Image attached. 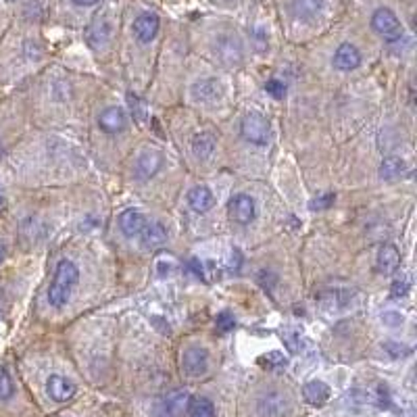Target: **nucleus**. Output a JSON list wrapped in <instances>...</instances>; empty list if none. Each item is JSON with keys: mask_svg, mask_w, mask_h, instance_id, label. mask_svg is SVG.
I'll list each match as a JSON object with an SVG mask.
<instances>
[{"mask_svg": "<svg viewBox=\"0 0 417 417\" xmlns=\"http://www.w3.org/2000/svg\"><path fill=\"white\" fill-rule=\"evenodd\" d=\"M188 405H190L188 390H184V388L173 390L163 398V403L159 407V417H182L184 411L188 409Z\"/></svg>", "mask_w": 417, "mask_h": 417, "instance_id": "nucleus-7", "label": "nucleus"}, {"mask_svg": "<svg viewBox=\"0 0 417 417\" xmlns=\"http://www.w3.org/2000/svg\"><path fill=\"white\" fill-rule=\"evenodd\" d=\"M302 394H304V400L313 407H322L324 403H328L330 398V388L328 384L320 382V380H313V382H307L304 388H302Z\"/></svg>", "mask_w": 417, "mask_h": 417, "instance_id": "nucleus-21", "label": "nucleus"}, {"mask_svg": "<svg viewBox=\"0 0 417 417\" xmlns=\"http://www.w3.org/2000/svg\"><path fill=\"white\" fill-rule=\"evenodd\" d=\"M292 15L300 21H311L316 19L322 9H324V0H292Z\"/></svg>", "mask_w": 417, "mask_h": 417, "instance_id": "nucleus-20", "label": "nucleus"}, {"mask_svg": "<svg viewBox=\"0 0 417 417\" xmlns=\"http://www.w3.org/2000/svg\"><path fill=\"white\" fill-rule=\"evenodd\" d=\"M361 65V52L357 46L345 42L336 48L334 52V67L340 71H353Z\"/></svg>", "mask_w": 417, "mask_h": 417, "instance_id": "nucleus-12", "label": "nucleus"}, {"mask_svg": "<svg viewBox=\"0 0 417 417\" xmlns=\"http://www.w3.org/2000/svg\"><path fill=\"white\" fill-rule=\"evenodd\" d=\"M111 34H113L111 23L104 17H96L88 28V44L92 48H104L111 40Z\"/></svg>", "mask_w": 417, "mask_h": 417, "instance_id": "nucleus-10", "label": "nucleus"}, {"mask_svg": "<svg viewBox=\"0 0 417 417\" xmlns=\"http://www.w3.org/2000/svg\"><path fill=\"white\" fill-rule=\"evenodd\" d=\"M182 369L186 376L190 378H198L208 369V355L204 349L200 347H190L188 351H184L182 357Z\"/></svg>", "mask_w": 417, "mask_h": 417, "instance_id": "nucleus-6", "label": "nucleus"}, {"mask_svg": "<svg viewBox=\"0 0 417 417\" xmlns=\"http://www.w3.org/2000/svg\"><path fill=\"white\" fill-rule=\"evenodd\" d=\"M240 132H242L244 140H249L251 144L263 146V144L269 142L271 126H269V122H267L265 115H261V113H249V115L242 119Z\"/></svg>", "mask_w": 417, "mask_h": 417, "instance_id": "nucleus-4", "label": "nucleus"}, {"mask_svg": "<svg viewBox=\"0 0 417 417\" xmlns=\"http://www.w3.org/2000/svg\"><path fill=\"white\" fill-rule=\"evenodd\" d=\"M217 140L211 132H200L192 138V153L196 155L198 161H208L215 153Z\"/></svg>", "mask_w": 417, "mask_h": 417, "instance_id": "nucleus-19", "label": "nucleus"}, {"mask_svg": "<svg viewBox=\"0 0 417 417\" xmlns=\"http://www.w3.org/2000/svg\"><path fill=\"white\" fill-rule=\"evenodd\" d=\"M98 126L107 134H119L128 126V115L122 107H109L98 115Z\"/></svg>", "mask_w": 417, "mask_h": 417, "instance_id": "nucleus-9", "label": "nucleus"}, {"mask_svg": "<svg viewBox=\"0 0 417 417\" xmlns=\"http://www.w3.org/2000/svg\"><path fill=\"white\" fill-rule=\"evenodd\" d=\"M253 36H255L257 48L263 52V50L267 48V34H265V30H261V28H259V30H255V34H253Z\"/></svg>", "mask_w": 417, "mask_h": 417, "instance_id": "nucleus-31", "label": "nucleus"}, {"mask_svg": "<svg viewBox=\"0 0 417 417\" xmlns=\"http://www.w3.org/2000/svg\"><path fill=\"white\" fill-rule=\"evenodd\" d=\"M3 257H5V246H0V261H3Z\"/></svg>", "mask_w": 417, "mask_h": 417, "instance_id": "nucleus-34", "label": "nucleus"}, {"mask_svg": "<svg viewBox=\"0 0 417 417\" xmlns=\"http://www.w3.org/2000/svg\"><path fill=\"white\" fill-rule=\"evenodd\" d=\"M288 403L280 392H269L259 400V413L261 417H278L286 411Z\"/></svg>", "mask_w": 417, "mask_h": 417, "instance_id": "nucleus-22", "label": "nucleus"}, {"mask_svg": "<svg viewBox=\"0 0 417 417\" xmlns=\"http://www.w3.org/2000/svg\"><path fill=\"white\" fill-rule=\"evenodd\" d=\"M222 96V84L217 79L204 77L192 86V98L198 102H213Z\"/></svg>", "mask_w": 417, "mask_h": 417, "instance_id": "nucleus-14", "label": "nucleus"}, {"mask_svg": "<svg viewBox=\"0 0 417 417\" xmlns=\"http://www.w3.org/2000/svg\"><path fill=\"white\" fill-rule=\"evenodd\" d=\"M228 215L234 224H251L255 220V200L249 194H234L228 204Z\"/></svg>", "mask_w": 417, "mask_h": 417, "instance_id": "nucleus-5", "label": "nucleus"}, {"mask_svg": "<svg viewBox=\"0 0 417 417\" xmlns=\"http://www.w3.org/2000/svg\"><path fill=\"white\" fill-rule=\"evenodd\" d=\"M5 204H7V198H5V192L0 190V213L5 211Z\"/></svg>", "mask_w": 417, "mask_h": 417, "instance_id": "nucleus-33", "label": "nucleus"}, {"mask_svg": "<svg viewBox=\"0 0 417 417\" xmlns=\"http://www.w3.org/2000/svg\"><path fill=\"white\" fill-rule=\"evenodd\" d=\"M188 204L196 213H206L215 206V196L206 186H196L188 192Z\"/></svg>", "mask_w": 417, "mask_h": 417, "instance_id": "nucleus-13", "label": "nucleus"}, {"mask_svg": "<svg viewBox=\"0 0 417 417\" xmlns=\"http://www.w3.org/2000/svg\"><path fill=\"white\" fill-rule=\"evenodd\" d=\"M405 173V161L398 157H386L380 165L382 180H398Z\"/></svg>", "mask_w": 417, "mask_h": 417, "instance_id": "nucleus-23", "label": "nucleus"}, {"mask_svg": "<svg viewBox=\"0 0 417 417\" xmlns=\"http://www.w3.org/2000/svg\"><path fill=\"white\" fill-rule=\"evenodd\" d=\"M73 3H75L77 7H92V5L98 3V0H73Z\"/></svg>", "mask_w": 417, "mask_h": 417, "instance_id": "nucleus-32", "label": "nucleus"}, {"mask_svg": "<svg viewBox=\"0 0 417 417\" xmlns=\"http://www.w3.org/2000/svg\"><path fill=\"white\" fill-rule=\"evenodd\" d=\"M46 390H48V394H50L52 400H57V403H65V400H69V398L75 394V384H73L71 380H67V378L55 374V376L48 378V382H46Z\"/></svg>", "mask_w": 417, "mask_h": 417, "instance_id": "nucleus-15", "label": "nucleus"}, {"mask_svg": "<svg viewBox=\"0 0 417 417\" xmlns=\"http://www.w3.org/2000/svg\"><path fill=\"white\" fill-rule=\"evenodd\" d=\"M371 28L386 42H398L403 38V26H400L398 17L390 9H386V7L378 9L371 15Z\"/></svg>", "mask_w": 417, "mask_h": 417, "instance_id": "nucleus-2", "label": "nucleus"}, {"mask_svg": "<svg viewBox=\"0 0 417 417\" xmlns=\"http://www.w3.org/2000/svg\"><path fill=\"white\" fill-rule=\"evenodd\" d=\"M234 326H236V320H234V316H232L230 311L220 313V316H217V330L220 332L228 334L230 330H234Z\"/></svg>", "mask_w": 417, "mask_h": 417, "instance_id": "nucleus-26", "label": "nucleus"}, {"mask_svg": "<svg viewBox=\"0 0 417 417\" xmlns=\"http://www.w3.org/2000/svg\"><path fill=\"white\" fill-rule=\"evenodd\" d=\"M332 202H334V194L328 192V194H324V196H320V198L313 200V202H311V208H328Z\"/></svg>", "mask_w": 417, "mask_h": 417, "instance_id": "nucleus-30", "label": "nucleus"}, {"mask_svg": "<svg viewBox=\"0 0 417 417\" xmlns=\"http://www.w3.org/2000/svg\"><path fill=\"white\" fill-rule=\"evenodd\" d=\"M213 52L224 65L236 67V65L242 63L244 48H242V42H240V38L236 34H222L213 42Z\"/></svg>", "mask_w": 417, "mask_h": 417, "instance_id": "nucleus-3", "label": "nucleus"}, {"mask_svg": "<svg viewBox=\"0 0 417 417\" xmlns=\"http://www.w3.org/2000/svg\"><path fill=\"white\" fill-rule=\"evenodd\" d=\"M188 417H215V407L213 403L204 398V396H198L194 400H190L188 405Z\"/></svg>", "mask_w": 417, "mask_h": 417, "instance_id": "nucleus-24", "label": "nucleus"}, {"mask_svg": "<svg viewBox=\"0 0 417 417\" xmlns=\"http://www.w3.org/2000/svg\"><path fill=\"white\" fill-rule=\"evenodd\" d=\"M265 92H267L269 96H273L275 100H280V98L286 96V84L280 81V79H269V81L265 84Z\"/></svg>", "mask_w": 417, "mask_h": 417, "instance_id": "nucleus-27", "label": "nucleus"}, {"mask_svg": "<svg viewBox=\"0 0 417 417\" xmlns=\"http://www.w3.org/2000/svg\"><path fill=\"white\" fill-rule=\"evenodd\" d=\"M79 282V269L73 261L69 259H61L55 271V280L48 288V302L57 309H61L63 304H67V300L71 298L73 288Z\"/></svg>", "mask_w": 417, "mask_h": 417, "instance_id": "nucleus-1", "label": "nucleus"}, {"mask_svg": "<svg viewBox=\"0 0 417 417\" xmlns=\"http://www.w3.org/2000/svg\"><path fill=\"white\" fill-rule=\"evenodd\" d=\"M409 292V284H407V280H394L392 282V288H390V294H392V298H403L405 294Z\"/></svg>", "mask_w": 417, "mask_h": 417, "instance_id": "nucleus-28", "label": "nucleus"}, {"mask_svg": "<svg viewBox=\"0 0 417 417\" xmlns=\"http://www.w3.org/2000/svg\"><path fill=\"white\" fill-rule=\"evenodd\" d=\"M163 165V155L159 151H142L134 163V173L138 180H151Z\"/></svg>", "mask_w": 417, "mask_h": 417, "instance_id": "nucleus-8", "label": "nucleus"}, {"mask_svg": "<svg viewBox=\"0 0 417 417\" xmlns=\"http://www.w3.org/2000/svg\"><path fill=\"white\" fill-rule=\"evenodd\" d=\"M382 322L388 328H398V326H403V316H400V313H394V311H386L382 316Z\"/></svg>", "mask_w": 417, "mask_h": 417, "instance_id": "nucleus-29", "label": "nucleus"}, {"mask_svg": "<svg viewBox=\"0 0 417 417\" xmlns=\"http://www.w3.org/2000/svg\"><path fill=\"white\" fill-rule=\"evenodd\" d=\"M15 388H13V380L7 374L5 367H0V400H9L13 396Z\"/></svg>", "mask_w": 417, "mask_h": 417, "instance_id": "nucleus-25", "label": "nucleus"}, {"mask_svg": "<svg viewBox=\"0 0 417 417\" xmlns=\"http://www.w3.org/2000/svg\"><path fill=\"white\" fill-rule=\"evenodd\" d=\"M119 230L128 236V238H134V236H140V232L144 230L146 226V220L140 211H136V208H128V211H124L119 215Z\"/></svg>", "mask_w": 417, "mask_h": 417, "instance_id": "nucleus-17", "label": "nucleus"}, {"mask_svg": "<svg viewBox=\"0 0 417 417\" xmlns=\"http://www.w3.org/2000/svg\"><path fill=\"white\" fill-rule=\"evenodd\" d=\"M140 240H142V246L148 251L161 249L167 242V230L159 222H151V224L146 222L144 230L140 232Z\"/></svg>", "mask_w": 417, "mask_h": 417, "instance_id": "nucleus-16", "label": "nucleus"}, {"mask_svg": "<svg viewBox=\"0 0 417 417\" xmlns=\"http://www.w3.org/2000/svg\"><path fill=\"white\" fill-rule=\"evenodd\" d=\"M400 265V255H398V249L394 244H384L378 253V259H376V269L384 275H390L398 269Z\"/></svg>", "mask_w": 417, "mask_h": 417, "instance_id": "nucleus-18", "label": "nucleus"}, {"mask_svg": "<svg viewBox=\"0 0 417 417\" xmlns=\"http://www.w3.org/2000/svg\"><path fill=\"white\" fill-rule=\"evenodd\" d=\"M159 26H161V21H159V17L155 13H142L134 21V36L142 44H146L159 34Z\"/></svg>", "mask_w": 417, "mask_h": 417, "instance_id": "nucleus-11", "label": "nucleus"}]
</instances>
